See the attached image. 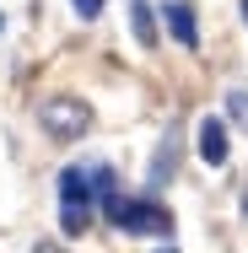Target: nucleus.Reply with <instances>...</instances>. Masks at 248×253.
Returning a JSON list of instances; mask_svg holds the SVG:
<instances>
[{
  "mask_svg": "<svg viewBox=\"0 0 248 253\" xmlns=\"http://www.w3.org/2000/svg\"><path fill=\"white\" fill-rule=\"evenodd\" d=\"M162 22H167V33H173L184 49H199V22H195V5H189V0H167V5H162Z\"/></svg>",
  "mask_w": 248,
  "mask_h": 253,
  "instance_id": "5",
  "label": "nucleus"
},
{
  "mask_svg": "<svg viewBox=\"0 0 248 253\" xmlns=\"http://www.w3.org/2000/svg\"><path fill=\"white\" fill-rule=\"evenodd\" d=\"M0 27H5V16H0Z\"/></svg>",
  "mask_w": 248,
  "mask_h": 253,
  "instance_id": "11",
  "label": "nucleus"
},
{
  "mask_svg": "<svg viewBox=\"0 0 248 253\" xmlns=\"http://www.w3.org/2000/svg\"><path fill=\"white\" fill-rule=\"evenodd\" d=\"M130 27H135V38H141L146 49H156V27H151V5L146 0H130Z\"/></svg>",
  "mask_w": 248,
  "mask_h": 253,
  "instance_id": "7",
  "label": "nucleus"
},
{
  "mask_svg": "<svg viewBox=\"0 0 248 253\" xmlns=\"http://www.w3.org/2000/svg\"><path fill=\"white\" fill-rule=\"evenodd\" d=\"M87 124H92V108L81 97H44L38 102V129L49 135V140H81L87 135Z\"/></svg>",
  "mask_w": 248,
  "mask_h": 253,
  "instance_id": "2",
  "label": "nucleus"
},
{
  "mask_svg": "<svg viewBox=\"0 0 248 253\" xmlns=\"http://www.w3.org/2000/svg\"><path fill=\"white\" fill-rule=\"evenodd\" d=\"M92 226V210H81V205H59V232L65 237H81Z\"/></svg>",
  "mask_w": 248,
  "mask_h": 253,
  "instance_id": "8",
  "label": "nucleus"
},
{
  "mask_svg": "<svg viewBox=\"0 0 248 253\" xmlns=\"http://www.w3.org/2000/svg\"><path fill=\"white\" fill-rule=\"evenodd\" d=\"M92 200H98V167H65L59 172V205L92 210Z\"/></svg>",
  "mask_w": 248,
  "mask_h": 253,
  "instance_id": "4",
  "label": "nucleus"
},
{
  "mask_svg": "<svg viewBox=\"0 0 248 253\" xmlns=\"http://www.w3.org/2000/svg\"><path fill=\"white\" fill-rule=\"evenodd\" d=\"M227 119L248 135V92H227Z\"/></svg>",
  "mask_w": 248,
  "mask_h": 253,
  "instance_id": "9",
  "label": "nucleus"
},
{
  "mask_svg": "<svg viewBox=\"0 0 248 253\" xmlns=\"http://www.w3.org/2000/svg\"><path fill=\"white\" fill-rule=\"evenodd\" d=\"M173 167H178V140L167 135V140L156 146V156H151V172H146V183H151V189H162V178H173Z\"/></svg>",
  "mask_w": 248,
  "mask_h": 253,
  "instance_id": "6",
  "label": "nucleus"
},
{
  "mask_svg": "<svg viewBox=\"0 0 248 253\" xmlns=\"http://www.w3.org/2000/svg\"><path fill=\"white\" fill-rule=\"evenodd\" d=\"M70 5H76V16H81V22H98L108 0H70Z\"/></svg>",
  "mask_w": 248,
  "mask_h": 253,
  "instance_id": "10",
  "label": "nucleus"
},
{
  "mask_svg": "<svg viewBox=\"0 0 248 253\" xmlns=\"http://www.w3.org/2000/svg\"><path fill=\"white\" fill-rule=\"evenodd\" d=\"M195 151L205 167H227V156H232V146H227V124L216 119V113H205L195 124Z\"/></svg>",
  "mask_w": 248,
  "mask_h": 253,
  "instance_id": "3",
  "label": "nucleus"
},
{
  "mask_svg": "<svg viewBox=\"0 0 248 253\" xmlns=\"http://www.w3.org/2000/svg\"><path fill=\"white\" fill-rule=\"evenodd\" d=\"M108 210V221L119 226V232H130V237H167L173 232V215H167V205L156 200V194H141V200H130V194H108L102 200Z\"/></svg>",
  "mask_w": 248,
  "mask_h": 253,
  "instance_id": "1",
  "label": "nucleus"
},
{
  "mask_svg": "<svg viewBox=\"0 0 248 253\" xmlns=\"http://www.w3.org/2000/svg\"><path fill=\"white\" fill-rule=\"evenodd\" d=\"M162 253H173V248H162Z\"/></svg>",
  "mask_w": 248,
  "mask_h": 253,
  "instance_id": "12",
  "label": "nucleus"
}]
</instances>
